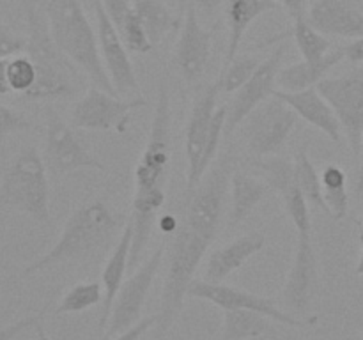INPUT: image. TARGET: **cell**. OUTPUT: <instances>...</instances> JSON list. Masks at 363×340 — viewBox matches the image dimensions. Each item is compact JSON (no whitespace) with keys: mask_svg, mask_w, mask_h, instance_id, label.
<instances>
[{"mask_svg":"<svg viewBox=\"0 0 363 340\" xmlns=\"http://www.w3.org/2000/svg\"><path fill=\"white\" fill-rule=\"evenodd\" d=\"M155 324H156V314L147 315V317L140 319L137 324L131 326L130 329H126V332H123V333H119V335L113 336L112 340H140L142 336L149 332V329L155 328ZM106 340H110V339H106Z\"/></svg>","mask_w":363,"mask_h":340,"instance_id":"39","label":"cell"},{"mask_svg":"<svg viewBox=\"0 0 363 340\" xmlns=\"http://www.w3.org/2000/svg\"><path fill=\"white\" fill-rule=\"evenodd\" d=\"M188 296L195 300L208 301L222 310H252L266 315L272 321L291 328H308L318 324V315L311 317H298L291 312L282 310L277 307V300L259 294L248 293V290L238 289V287L225 285V283H211L206 280H194L188 289Z\"/></svg>","mask_w":363,"mask_h":340,"instance_id":"9","label":"cell"},{"mask_svg":"<svg viewBox=\"0 0 363 340\" xmlns=\"http://www.w3.org/2000/svg\"><path fill=\"white\" fill-rule=\"evenodd\" d=\"M344 59H346L344 57V48L340 46V48L328 52L323 59L314 60V62H311V60H301V62L291 64V66L280 69L277 84L280 85V91L287 92L305 91V89L315 87Z\"/></svg>","mask_w":363,"mask_h":340,"instance_id":"24","label":"cell"},{"mask_svg":"<svg viewBox=\"0 0 363 340\" xmlns=\"http://www.w3.org/2000/svg\"><path fill=\"white\" fill-rule=\"evenodd\" d=\"M103 301L101 282H80L71 287L55 308V315L80 314Z\"/></svg>","mask_w":363,"mask_h":340,"instance_id":"31","label":"cell"},{"mask_svg":"<svg viewBox=\"0 0 363 340\" xmlns=\"http://www.w3.org/2000/svg\"><path fill=\"white\" fill-rule=\"evenodd\" d=\"M362 340H363V335H362Z\"/></svg>","mask_w":363,"mask_h":340,"instance_id":"50","label":"cell"},{"mask_svg":"<svg viewBox=\"0 0 363 340\" xmlns=\"http://www.w3.org/2000/svg\"><path fill=\"white\" fill-rule=\"evenodd\" d=\"M32 128H34V124L23 112H18V110L0 103V142L9 135L30 131Z\"/></svg>","mask_w":363,"mask_h":340,"instance_id":"35","label":"cell"},{"mask_svg":"<svg viewBox=\"0 0 363 340\" xmlns=\"http://www.w3.org/2000/svg\"><path fill=\"white\" fill-rule=\"evenodd\" d=\"M46 163L35 147H23L2 170L0 209H16L39 223H50Z\"/></svg>","mask_w":363,"mask_h":340,"instance_id":"6","label":"cell"},{"mask_svg":"<svg viewBox=\"0 0 363 340\" xmlns=\"http://www.w3.org/2000/svg\"><path fill=\"white\" fill-rule=\"evenodd\" d=\"M43 11L60 52L84 71L94 87L117 94L103 66L98 32L92 28L80 0H45Z\"/></svg>","mask_w":363,"mask_h":340,"instance_id":"5","label":"cell"},{"mask_svg":"<svg viewBox=\"0 0 363 340\" xmlns=\"http://www.w3.org/2000/svg\"><path fill=\"white\" fill-rule=\"evenodd\" d=\"M234 158L223 154L216 165L204 174L197 188L184 191L177 225L170 236L169 262L156 314L152 340H167L170 328L183 310L194 276L202 264L223 218V205L229 193Z\"/></svg>","mask_w":363,"mask_h":340,"instance_id":"1","label":"cell"},{"mask_svg":"<svg viewBox=\"0 0 363 340\" xmlns=\"http://www.w3.org/2000/svg\"><path fill=\"white\" fill-rule=\"evenodd\" d=\"M344 57L350 60L351 64H363V38L353 39L350 45L342 46Z\"/></svg>","mask_w":363,"mask_h":340,"instance_id":"41","label":"cell"},{"mask_svg":"<svg viewBox=\"0 0 363 340\" xmlns=\"http://www.w3.org/2000/svg\"><path fill=\"white\" fill-rule=\"evenodd\" d=\"M362 225H363V216H362Z\"/></svg>","mask_w":363,"mask_h":340,"instance_id":"49","label":"cell"},{"mask_svg":"<svg viewBox=\"0 0 363 340\" xmlns=\"http://www.w3.org/2000/svg\"><path fill=\"white\" fill-rule=\"evenodd\" d=\"M35 81L34 62L28 55H16L7 59V84L11 91L23 96L32 89Z\"/></svg>","mask_w":363,"mask_h":340,"instance_id":"34","label":"cell"},{"mask_svg":"<svg viewBox=\"0 0 363 340\" xmlns=\"http://www.w3.org/2000/svg\"><path fill=\"white\" fill-rule=\"evenodd\" d=\"M262 59L259 55H240L238 53L225 67H222V73H220L218 81L222 92L225 94H234L240 87H243L248 80H250L252 74L257 71V67L261 66Z\"/></svg>","mask_w":363,"mask_h":340,"instance_id":"32","label":"cell"},{"mask_svg":"<svg viewBox=\"0 0 363 340\" xmlns=\"http://www.w3.org/2000/svg\"><path fill=\"white\" fill-rule=\"evenodd\" d=\"M9 91V84H7V59H0V96L7 94Z\"/></svg>","mask_w":363,"mask_h":340,"instance_id":"43","label":"cell"},{"mask_svg":"<svg viewBox=\"0 0 363 340\" xmlns=\"http://www.w3.org/2000/svg\"><path fill=\"white\" fill-rule=\"evenodd\" d=\"M165 259V244H160L140 266L133 271L130 278L124 280L113 301L112 314L106 324V339L126 332L142 319L145 301L151 293L152 282L158 275L162 262Z\"/></svg>","mask_w":363,"mask_h":340,"instance_id":"11","label":"cell"},{"mask_svg":"<svg viewBox=\"0 0 363 340\" xmlns=\"http://www.w3.org/2000/svg\"><path fill=\"white\" fill-rule=\"evenodd\" d=\"M303 2H305V4H307V2H311V0H303Z\"/></svg>","mask_w":363,"mask_h":340,"instance_id":"48","label":"cell"},{"mask_svg":"<svg viewBox=\"0 0 363 340\" xmlns=\"http://www.w3.org/2000/svg\"><path fill=\"white\" fill-rule=\"evenodd\" d=\"M131 241H133V223L128 220L123 225L119 239L113 246L112 254L108 255L105 262V268L101 271V285H103V301H101V315H99L98 328L106 329L110 314H112L113 301H116L117 293L124 283L126 273L130 271V254H131Z\"/></svg>","mask_w":363,"mask_h":340,"instance_id":"22","label":"cell"},{"mask_svg":"<svg viewBox=\"0 0 363 340\" xmlns=\"http://www.w3.org/2000/svg\"><path fill=\"white\" fill-rule=\"evenodd\" d=\"M255 166L264 174V179L269 184V188H273L280 195L284 211L293 222L298 236H312L311 204L296 183L294 162L269 156V158L257 159Z\"/></svg>","mask_w":363,"mask_h":340,"instance_id":"16","label":"cell"},{"mask_svg":"<svg viewBox=\"0 0 363 340\" xmlns=\"http://www.w3.org/2000/svg\"><path fill=\"white\" fill-rule=\"evenodd\" d=\"M186 4L188 0H177V6H179V14L183 16L184 14V9H186Z\"/></svg>","mask_w":363,"mask_h":340,"instance_id":"47","label":"cell"},{"mask_svg":"<svg viewBox=\"0 0 363 340\" xmlns=\"http://www.w3.org/2000/svg\"><path fill=\"white\" fill-rule=\"evenodd\" d=\"M96 11V28H98L99 53H101L103 66L112 80L113 89L119 96L137 94L140 96V85H138L135 67L131 64L128 46L110 16L106 14L105 7L99 0H94Z\"/></svg>","mask_w":363,"mask_h":340,"instance_id":"14","label":"cell"},{"mask_svg":"<svg viewBox=\"0 0 363 340\" xmlns=\"http://www.w3.org/2000/svg\"><path fill=\"white\" fill-rule=\"evenodd\" d=\"M225 123H227V106L222 105L216 108L215 117H213L211 130H209L208 140H206V145H204V152H202L201 163H199L197 174H195L194 188L199 186V183L202 181L204 174L211 169L213 162H215L216 154H218L220 142H222V137L225 135ZM194 188H191V190H194ZM191 190H188V191H191Z\"/></svg>","mask_w":363,"mask_h":340,"instance_id":"33","label":"cell"},{"mask_svg":"<svg viewBox=\"0 0 363 340\" xmlns=\"http://www.w3.org/2000/svg\"><path fill=\"white\" fill-rule=\"evenodd\" d=\"M230 223L245 222L254 212V209L264 200L269 193V184L266 181L255 179L250 174L234 169L230 174Z\"/></svg>","mask_w":363,"mask_h":340,"instance_id":"25","label":"cell"},{"mask_svg":"<svg viewBox=\"0 0 363 340\" xmlns=\"http://www.w3.org/2000/svg\"><path fill=\"white\" fill-rule=\"evenodd\" d=\"M43 159L46 163V169H50L57 176L71 174L80 169H96L106 172L105 163L99 162L98 156L87 151L80 138L74 135L73 126L67 124L52 108L48 110V115H46Z\"/></svg>","mask_w":363,"mask_h":340,"instance_id":"12","label":"cell"},{"mask_svg":"<svg viewBox=\"0 0 363 340\" xmlns=\"http://www.w3.org/2000/svg\"><path fill=\"white\" fill-rule=\"evenodd\" d=\"M298 119L296 112L277 96L266 99L241 124L248 152L257 159L279 154L298 126Z\"/></svg>","mask_w":363,"mask_h":340,"instance_id":"7","label":"cell"},{"mask_svg":"<svg viewBox=\"0 0 363 340\" xmlns=\"http://www.w3.org/2000/svg\"><path fill=\"white\" fill-rule=\"evenodd\" d=\"M287 42L280 41V45L264 57L261 66L257 67L250 80L234 92L233 99L227 105V123H225V137L233 135L241 124L245 123L248 115L257 108L259 105L269 99L273 92L277 91V78L282 69V60L286 55Z\"/></svg>","mask_w":363,"mask_h":340,"instance_id":"13","label":"cell"},{"mask_svg":"<svg viewBox=\"0 0 363 340\" xmlns=\"http://www.w3.org/2000/svg\"><path fill=\"white\" fill-rule=\"evenodd\" d=\"M34 332H35V336H38V340H50L48 333H46L45 326H43V319L39 322H35Z\"/></svg>","mask_w":363,"mask_h":340,"instance_id":"45","label":"cell"},{"mask_svg":"<svg viewBox=\"0 0 363 340\" xmlns=\"http://www.w3.org/2000/svg\"><path fill=\"white\" fill-rule=\"evenodd\" d=\"M273 96H277L287 106H291L298 117H301L308 124L323 131L333 144H342V126H340L332 106L319 94L318 89L311 87L296 92H287L277 89Z\"/></svg>","mask_w":363,"mask_h":340,"instance_id":"20","label":"cell"},{"mask_svg":"<svg viewBox=\"0 0 363 340\" xmlns=\"http://www.w3.org/2000/svg\"><path fill=\"white\" fill-rule=\"evenodd\" d=\"M277 2L280 4V7H284V9L289 13V16L293 18V20H296L298 16H303V14H307L303 0H277Z\"/></svg>","mask_w":363,"mask_h":340,"instance_id":"42","label":"cell"},{"mask_svg":"<svg viewBox=\"0 0 363 340\" xmlns=\"http://www.w3.org/2000/svg\"><path fill=\"white\" fill-rule=\"evenodd\" d=\"M188 4L194 6V9L197 11L199 18H201L202 21V20H213V18L218 14V11L223 7L225 0H188Z\"/></svg>","mask_w":363,"mask_h":340,"instance_id":"40","label":"cell"},{"mask_svg":"<svg viewBox=\"0 0 363 340\" xmlns=\"http://www.w3.org/2000/svg\"><path fill=\"white\" fill-rule=\"evenodd\" d=\"M27 48L25 53L34 62L35 81L23 98L28 101H62L77 98L84 89V71L67 59L50 34L45 11L25 4Z\"/></svg>","mask_w":363,"mask_h":340,"instance_id":"3","label":"cell"},{"mask_svg":"<svg viewBox=\"0 0 363 340\" xmlns=\"http://www.w3.org/2000/svg\"><path fill=\"white\" fill-rule=\"evenodd\" d=\"M213 48V28L202 25L197 11L188 4L176 45V66L188 85L201 81L208 71Z\"/></svg>","mask_w":363,"mask_h":340,"instance_id":"15","label":"cell"},{"mask_svg":"<svg viewBox=\"0 0 363 340\" xmlns=\"http://www.w3.org/2000/svg\"><path fill=\"white\" fill-rule=\"evenodd\" d=\"M45 317V312H39L35 315H28V317L20 319V321L13 322V324H7L4 328H0V340H14L20 333H23L25 329L34 328L35 322H39Z\"/></svg>","mask_w":363,"mask_h":340,"instance_id":"38","label":"cell"},{"mask_svg":"<svg viewBox=\"0 0 363 340\" xmlns=\"http://www.w3.org/2000/svg\"><path fill=\"white\" fill-rule=\"evenodd\" d=\"M293 38L303 60H311V62L323 59L332 48V41L325 34H321L318 28L312 27L305 14L294 20Z\"/></svg>","mask_w":363,"mask_h":340,"instance_id":"30","label":"cell"},{"mask_svg":"<svg viewBox=\"0 0 363 340\" xmlns=\"http://www.w3.org/2000/svg\"><path fill=\"white\" fill-rule=\"evenodd\" d=\"M144 96L123 99L99 87H89L71 110V126L87 131H117L124 133L133 110L147 106Z\"/></svg>","mask_w":363,"mask_h":340,"instance_id":"8","label":"cell"},{"mask_svg":"<svg viewBox=\"0 0 363 340\" xmlns=\"http://www.w3.org/2000/svg\"><path fill=\"white\" fill-rule=\"evenodd\" d=\"M266 237L259 232L245 234L230 243L216 248L208 255L204 268V280L211 283H223L230 275L240 271L245 262L264 248Z\"/></svg>","mask_w":363,"mask_h":340,"instance_id":"21","label":"cell"},{"mask_svg":"<svg viewBox=\"0 0 363 340\" xmlns=\"http://www.w3.org/2000/svg\"><path fill=\"white\" fill-rule=\"evenodd\" d=\"M305 16L312 27L325 35L363 38V13L346 0H314Z\"/></svg>","mask_w":363,"mask_h":340,"instance_id":"19","label":"cell"},{"mask_svg":"<svg viewBox=\"0 0 363 340\" xmlns=\"http://www.w3.org/2000/svg\"><path fill=\"white\" fill-rule=\"evenodd\" d=\"M273 333L272 319L252 310H223L220 340H254Z\"/></svg>","mask_w":363,"mask_h":340,"instance_id":"27","label":"cell"},{"mask_svg":"<svg viewBox=\"0 0 363 340\" xmlns=\"http://www.w3.org/2000/svg\"><path fill=\"white\" fill-rule=\"evenodd\" d=\"M152 46H158L167 34L183 23L181 14H174L163 0H131Z\"/></svg>","mask_w":363,"mask_h":340,"instance_id":"26","label":"cell"},{"mask_svg":"<svg viewBox=\"0 0 363 340\" xmlns=\"http://www.w3.org/2000/svg\"><path fill=\"white\" fill-rule=\"evenodd\" d=\"M275 9H280V4L277 0H225L223 14H225L229 34H227L223 67L240 53V45L250 25L259 16Z\"/></svg>","mask_w":363,"mask_h":340,"instance_id":"23","label":"cell"},{"mask_svg":"<svg viewBox=\"0 0 363 340\" xmlns=\"http://www.w3.org/2000/svg\"><path fill=\"white\" fill-rule=\"evenodd\" d=\"M123 225V216L116 215L103 200H91L71 212L66 220L59 239L41 257L25 266L21 276H30L39 271L80 262L101 251L112 241L113 234Z\"/></svg>","mask_w":363,"mask_h":340,"instance_id":"4","label":"cell"},{"mask_svg":"<svg viewBox=\"0 0 363 340\" xmlns=\"http://www.w3.org/2000/svg\"><path fill=\"white\" fill-rule=\"evenodd\" d=\"M323 197H325L328 216L333 220H344L350 212V195H347V176L342 166L330 163L321 172Z\"/></svg>","mask_w":363,"mask_h":340,"instance_id":"28","label":"cell"},{"mask_svg":"<svg viewBox=\"0 0 363 340\" xmlns=\"http://www.w3.org/2000/svg\"><path fill=\"white\" fill-rule=\"evenodd\" d=\"M294 176H296L298 186H300L301 193L305 195L308 204L315 205V208H319L321 211H325L326 215H328L325 197H323L321 176L318 174L311 156H308L307 145H303V147L298 151L296 158H294Z\"/></svg>","mask_w":363,"mask_h":340,"instance_id":"29","label":"cell"},{"mask_svg":"<svg viewBox=\"0 0 363 340\" xmlns=\"http://www.w3.org/2000/svg\"><path fill=\"white\" fill-rule=\"evenodd\" d=\"M99 2L105 7L106 14H108L110 20L113 21L117 30H119L123 21L126 20V16L131 13V9H133V2H131V0H99Z\"/></svg>","mask_w":363,"mask_h":340,"instance_id":"37","label":"cell"},{"mask_svg":"<svg viewBox=\"0 0 363 340\" xmlns=\"http://www.w3.org/2000/svg\"><path fill=\"white\" fill-rule=\"evenodd\" d=\"M363 193V137L360 154H358V179H357V197H362Z\"/></svg>","mask_w":363,"mask_h":340,"instance_id":"44","label":"cell"},{"mask_svg":"<svg viewBox=\"0 0 363 340\" xmlns=\"http://www.w3.org/2000/svg\"><path fill=\"white\" fill-rule=\"evenodd\" d=\"M170 94L165 80L160 81L155 115L147 144L135 166V193L131 202V241L130 271L140 266V259L151 239L160 209L167 200V183L170 176Z\"/></svg>","mask_w":363,"mask_h":340,"instance_id":"2","label":"cell"},{"mask_svg":"<svg viewBox=\"0 0 363 340\" xmlns=\"http://www.w3.org/2000/svg\"><path fill=\"white\" fill-rule=\"evenodd\" d=\"M318 287V255H315L312 236H298L293 264L287 273L282 290V303L287 312L307 315Z\"/></svg>","mask_w":363,"mask_h":340,"instance_id":"17","label":"cell"},{"mask_svg":"<svg viewBox=\"0 0 363 340\" xmlns=\"http://www.w3.org/2000/svg\"><path fill=\"white\" fill-rule=\"evenodd\" d=\"M315 89L335 112L351 152L358 159L363 137V64L340 76L325 78Z\"/></svg>","mask_w":363,"mask_h":340,"instance_id":"10","label":"cell"},{"mask_svg":"<svg viewBox=\"0 0 363 340\" xmlns=\"http://www.w3.org/2000/svg\"><path fill=\"white\" fill-rule=\"evenodd\" d=\"M220 92H222L220 81H213L195 98L194 105H191L190 115L186 120V131H184V152H186L188 165L186 190L184 191L194 188L195 174H197V166L201 163L206 140H208L209 130H211L213 117L216 112V99H218Z\"/></svg>","mask_w":363,"mask_h":340,"instance_id":"18","label":"cell"},{"mask_svg":"<svg viewBox=\"0 0 363 340\" xmlns=\"http://www.w3.org/2000/svg\"><path fill=\"white\" fill-rule=\"evenodd\" d=\"M358 239H360V244H362V251H360V261H358V264H357V269H354V275H358V276H363V230H360V234H358Z\"/></svg>","mask_w":363,"mask_h":340,"instance_id":"46","label":"cell"},{"mask_svg":"<svg viewBox=\"0 0 363 340\" xmlns=\"http://www.w3.org/2000/svg\"><path fill=\"white\" fill-rule=\"evenodd\" d=\"M27 48V39L18 35L9 25H0V59L21 55Z\"/></svg>","mask_w":363,"mask_h":340,"instance_id":"36","label":"cell"}]
</instances>
